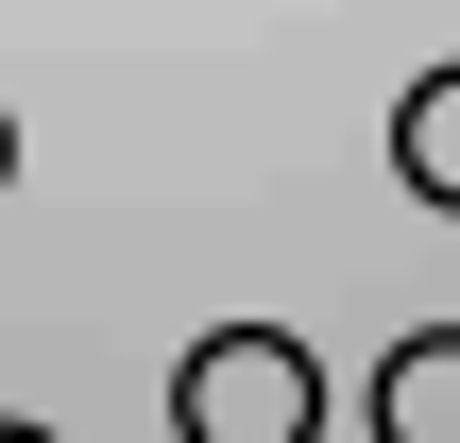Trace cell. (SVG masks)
Masks as SVG:
<instances>
[{
	"mask_svg": "<svg viewBox=\"0 0 460 443\" xmlns=\"http://www.w3.org/2000/svg\"><path fill=\"white\" fill-rule=\"evenodd\" d=\"M0 443H51V427H0Z\"/></svg>",
	"mask_w": 460,
	"mask_h": 443,
	"instance_id": "cell-5",
	"label": "cell"
},
{
	"mask_svg": "<svg viewBox=\"0 0 460 443\" xmlns=\"http://www.w3.org/2000/svg\"><path fill=\"white\" fill-rule=\"evenodd\" d=\"M171 443H324V359L290 324H205L171 359Z\"/></svg>",
	"mask_w": 460,
	"mask_h": 443,
	"instance_id": "cell-1",
	"label": "cell"
},
{
	"mask_svg": "<svg viewBox=\"0 0 460 443\" xmlns=\"http://www.w3.org/2000/svg\"><path fill=\"white\" fill-rule=\"evenodd\" d=\"M376 443H460V324H410L376 359Z\"/></svg>",
	"mask_w": 460,
	"mask_h": 443,
	"instance_id": "cell-2",
	"label": "cell"
},
{
	"mask_svg": "<svg viewBox=\"0 0 460 443\" xmlns=\"http://www.w3.org/2000/svg\"><path fill=\"white\" fill-rule=\"evenodd\" d=\"M393 171H410V205L460 222V68H427V85L393 102Z\"/></svg>",
	"mask_w": 460,
	"mask_h": 443,
	"instance_id": "cell-3",
	"label": "cell"
},
{
	"mask_svg": "<svg viewBox=\"0 0 460 443\" xmlns=\"http://www.w3.org/2000/svg\"><path fill=\"white\" fill-rule=\"evenodd\" d=\"M0 188H17V120H0Z\"/></svg>",
	"mask_w": 460,
	"mask_h": 443,
	"instance_id": "cell-4",
	"label": "cell"
}]
</instances>
